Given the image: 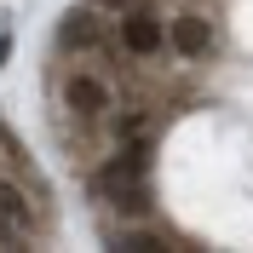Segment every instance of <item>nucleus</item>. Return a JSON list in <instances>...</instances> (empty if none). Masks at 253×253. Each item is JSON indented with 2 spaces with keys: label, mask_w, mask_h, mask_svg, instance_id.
Segmentation results:
<instances>
[{
  "label": "nucleus",
  "mask_w": 253,
  "mask_h": 253,
  "mask_svg": "<svg viewBox=\"0 0 253 253\" xmlns=\"http://www.w3.org/2000/svg\"><path fill=\"white\" fill-rule=\"evenodd\" d=\"M0 150H6V138H0Z\"/></svg>",
  "instance_id": "obj_11"
},
{
  "label": "nucleus",
  "mask_w": 253,
  "mask_h": 253,
  "mask_svg": "<svg viewBox=\"0 0 253 253\" xmlns=\"http://www.w3.org/2000/svg\"><path fill=\"white\" fill-rule=\"evenodd\" d=\"M58 98H63V110L75 115V121H110L115 115L110 75H104V69H86V63H75V69L58 81Z\"/></svg>",
  "instance_id": "obj_2"
},
{
  "label": "nucleus",
  "mask_w": 253,
  "mask_h": 253,
  "mask_svg": "<svg viewBox=\"0 0 253 253\" xmlns=\"http://www.w3.org/2000/svg\"><path fill=\"white\" fill-rule=\"evenodd\" d=\"M0 219L12 224V230H29L35 224V202H29V190L17 184V178L0 173Z\"/></svg>",
  "instance_id": "obj_6"
},
{
  "label": "nucleus",
  "mask_w": 253,
  "mask_h": 253,
  "mask_svg": "<svg viewBox=\"0 0 253 253\" xmlns=\"http://www.w3.org/2000/svg\"><path fill=\"white\" fill-rule=\"evenodd\" d=\"M167 46H173L184 63H202V58H213V23H207L202 12H178L173 23H167Z\"/></svg>",
  "instance_id": "obj_5"
},
{
  "label": "nucleus",
  "mask_w": 253,
  "mask_h": 253,
  "mask_svg": "<svg viewBox=\"0 0 253 253\" xmlns=\"http://www.w3.org/2000/svg\"><path fill=\"white\" fill-rule=\"evenodd\" d=\"M115 248H173V236H161V230H121V236H110Z\"/></svg>",
  "instance_id": "obj_7"
},
{
  "label": "nucleus",
  "mask_w": 253,
  "mask_h": 253,
  "mask_svg": "<svg viewBox=\"0 0 253 253\" xmlns=\"http://www.w3.org/2000/svg\"><path fill=\"white\" fill-rule=\"evenodd\" d=\"M115 17H104L98 6H69V12L58 17V46L63 52H110L115 46V29H110Z\"/></svg>",
  "instance_id": "obj_3"
},
{
  "label": "nucleus",
  "mask_w": 253,
  "mask_h": 253,
  "mask_svg": "<svg viewBox=\"0 0 253 253\" xmlns=\"http://www.w3.org/2000/svg\"><path fill=\"white\" fill-rule=\"evenodd\" d=\"M115 46L126 58H156V52H167V23L150 6H132V12L115 17Z\"/></svg>",
  "instance_id": "obj_4"
},
{
  "label": "nucleus",
  "mask_w": 253,
  "mask_h": 253,
  "mask_svg": "<svg viewBox=\"0 0 253 253\" xmlns=\"http://www.w3.org/2000/svg\"><path fill=\"white\" fill-rule=\"evenodd\" d=\"M17 236H23V230H12V224L0 219V248H12V242H17Z\"/></svg>",
  "instance_id": "obj_9"
},
{
  "label": "nucleus",
  "mask_w": 253,
  "mask_h": 253,
  "mask_svg": "<svg viewBox=\"0 0 253 253\" xmlns=\"http://www.w3.org/2000/svg\"><path fill=\"white\" fill-rule=\"evenodd\" d=\"M92 190L110 207H121V219H150L156 213V190H150V156L138 150H115L110 161H98Z\"/></svg>",
  "instance_id": "obj_1"
},
{
  "label": "nucleus",
  "mask_w": 253,
  "mask_h": 253,
  "mask_svg": "<svg viewBox=\"0 0 253 253\" xmlns=\"http://www.w3.org/2000/svg\"><path fill=\"white\" fill-rule=\"evenodd\" d=\"M86 6H98L104 17H121V12H132V6H144V0H86Z\"/></svg>",
  "instance_id": "obj_8"
},
{
  "label": "nucleus",
  "mask_w": 253,
  "mask_h": 253,
  "mask_svg": "<svg viewBox=\"0 0 253 253\" xmlns=\"http://www.w3.org/2000/svg\"><path fill=\"white\" fill-rule=\"evenodd\" d=\"M6 52H12V41H6V35H0V63H6Z\"/></svg>",
  "instance_id": "obj_10"
}]
</instances>
